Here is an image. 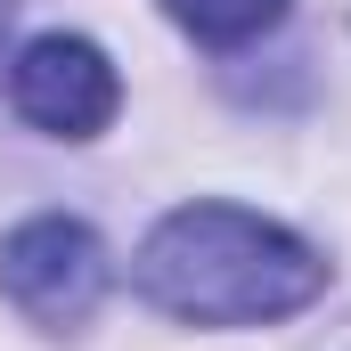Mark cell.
I'll return each instance as SVG.
<instances>
[{"instance_id": "obj_1", "label": "cell", "mask_w": 351, "mask_h": 351, "mask_svg": "<svg viewBox=\"0 0 351 351\" xmlns=\"http://www.w3.org/2000/svg\"><path fill=\"white\" fill-rule=\"evenodd\" d=\"M131 286L188 327H269L327 294L319 245L245 204H180L147 229Z\"/></svg>"}, {"instance_id": "obj_2", "label": "cell", "mask_w": 351, "mask_h": 351, "mask_svg": "<svg viewBox=\"0 0 351 351\" xmlns=\"http://www.w3.org/2000/svg\"><path fill=\"white\" fill-rule=\"evenodd\" d=\"M0 294L33 327H82L106 294V245L74 213H33L0 237Z\"/></svg>"}, {"instance_id": "obj_3", "label": "cell", "mask_w": 351, "mask_h": 351, "mask_svg": "<svg viewBox=\"0 0 351 351\" xmlns=\"http://www.w3.org/2000/svg\"><path fill=\"white\" fill-rule=\"evenodd\" d=\"M8 106L33 131H49V139H98L114 123V106H123V82H114V66H106L98 41H82V33H41L8 66Z\"/></svg>"}, {"instance_id": "obj_4", "label": "cell", "mask_w": 351, "mask_h": 351, "mask_svg": "<svg viewBox=\"0 0 351 351\" xmlns=\"http://www.w3.org/2000/svg\"><path fill=\"white\" fill-rule=\"evenodd\" d=\"M164 16L180 33H196L204 49H237V41H262L286 16V0H164Z\"/></svg>"}]
</instances>
